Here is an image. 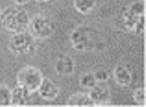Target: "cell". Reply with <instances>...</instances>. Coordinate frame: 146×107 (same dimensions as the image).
<instances>
[{
	"label": "cell",
	"instance_id": "obj_2",
	"mask_svg": "<svg viewBox=\"0 0 146 107\" xmlns=\"http://www.w3.org/2000/svg\"><path fill=\"white\" fill-rule=\"evenodd\" d=\"M69 41L76 51L92 52L98 48V32L90 26L80 25L70 33Z\"/></svg>",
	"mask_w": 146,
	"mask_h": 107
},
{
	"label": "cell",
	"instance_id": "obj_12",
	"mask_svg": "<svg viewBox=\"0 0 146 107\" xmlns=\"http://www.w3.org/2000/svg\"><path fill=\"white\" fill-rule=\"evenodd\" d=\"M67 105L71 106H95L89 95L83 92H79L72 95L68 98Z\"/></svg>",
	"mask_w": 146,
	"mask_h": 107
},
{
	"label": "cell",
	"instance_id": "obj_5",
	"mask_svg": "<svg viewBox=\"0 0 146 107\" xmlns=\"http://www.w3.org/2000/svg\"><path fill=\"white\" fill-rule=\"evenodd\" d=\"M43 79L44 76L41 71L30 65L22 67L16 75L17 85L22 87L31 94L37 92Z\"/></svg>",
	"mask_w": 146,
	"mask_h": 107
},
{
	"label": "cell",
	"instance_id": "obj_1",
	"mask_svg": "<svg viewBox=\"0 0 146 107\" xmlns=\"http://www.w3.org/2000/svg\"><path fill=\"white\" fill-rule=\"evenodd\" d=\"M30 16L28 12L19 5H11L2 10L0 23L2 28L10 33L15 34L23 32L27 30Z\"/></svg>",
	"mask_w": 146,
	"mask_h": 107
},
{
	"label": "cell",
	"instance_id": "obj_20",
	"mask_svg": "<svg viewBox=\"0 0 146 107\" xmlns=\"http://www.w3.org/2000/svg\"><path fill=\"white\" fill-rule=\"evenodd\" d=\"M2 7H1V5H0V15H1V13H2Z\"/></svg>",
	"mask_w": 146,
	"mask_h": 107
},
{
	"label": "cell",
	"instance_id": "obj_11",
	"mask_svg": "<svg viewBox=\"0 0 146 107\" xmlns=\"http://www.w3.org/2000/svg\"><path fill=\"white\" fill-rule=\"evenodd\" d=\"M32 94L27 91L22 87L17 85L13 89H11L10 96V106H21L28 103V100Z\"/></svg>",
	"mask_w": 146,
	"mask_h": 107
},
{
	"label": "cell",
	"instance_id": "obj_14",
	"mask_svg": "<svg viewBox=\"0 0 146 107\" xmlns=\"http://www.w3.org/2000/svg\"><path fill=\"white\" fill-rule=\"evenodd\" d=\"M97 83L98 82L94 77V74L92 72L83 73L80 77V85L86 89H91L96 85Z\"/></svg>",
	"mask_w": 146,
	"mask_h": 107
},
{
	"label": "cell",
	"instance_id": "obj_15",
	"mask_svg": "<svg viewBox=\"0 0 146 107\" xmlns=\"http://www.w3.org/2000/svg\"><path fill=\"white\" fill-rule=\"evenodd\" d=\"M11 89L4 83H0V106H10Z\"/></svg>",
	"mask_w": 146,
	"mask_h": 107
},
{
	"label": "cell",
	"instance_id": "obj_4",
	"mask_svg": "<svg viewBox=\"0 0 146 107\" xmlns=\"http://www.w3.org/2000/svg\"><path fill=\"white\" fill-rule=\"evenodd\" d=\"M55 30L56 26L51 19L44 14H37L30 18L27 32L36 40H44L51 37Z\"/></svg>",
	"mask_w": 146,
	"mask_h": 107
},
{
	"label": "cell",
	"instance_id": "obj_8",
	"mask_svg": "<svg viewBox=\"0 0 146 107\" xmlns=\"http://www.w3.org/2000/svg\"><path fill=\"white\" fill-rule=\"evenodd\" d=\"M55 72L61 77H70L74 72L75 63L74 59L68 54H61L55 62Z\"/></svg>",
	"mask_w": 146,
	"mask_h": 107
},
{
	"label": "cell",
	"instance_id": "obj_3",
	"mask_svg": "<svg viewBox=\"0 0 146 107\" xmlns=\"http://www.w3.org/2000/svg\"><path fill=\"white\" fill-rule=\"evenodd\" d=\"M121 23L129 32L141 35L145 31V4L143 1L128 4L121 14Z\"/></svg>",
	"mask_w": 146,
	"mask_h": 107
},
{
	"label": "cell",
	"instance_id": "obj_16",
	"mask_svg": "<svg viewBox=\"0 0 146 107\" xmlns=\"http://www.w3.org/2000/svg\"><path fill=\"white\" fill-rule=\"evenodd\" d=\"M133 100L135 101L136 104L144 106L145 105V88L141 87V88L136 89L133 91Z\"/></svg>",
	"mask_w": 146,
	"mask_h": 107
},
{
	"label": "cell",
	"instance_id": "obj_18",
	"mask_svg": "<svg viewBox=\"0 0 146 107\" xmlns=\"http://www.w3.org/2000/svg\"><path fill=\"white\" fill-rule=\"evenodd\" d=\"M15 4H16V5H19V6H21V5H25V4H27V3H28L29 2H30V0H11Z\"/></svg>",
	"mask_w": 146,
	"mask_h": 107
},
{
	"label": "cell",
	"instance_id": "obj_6",
	"mask_svg": "<svg viewBox=\"0 0 146 107\" xmlns=\"http://www.w3.org/2000/svg\"><path fill=\"white\" fill-rule=\"evenodd\" d=\"M35 40L27 31L11 34L8 43V49L15 56H23L34 49Z\"/></svg>",
	"mask_w": 146,
	"mask_h": 107
},
{
	"label": "cell",
	"instance_id": "obj_10",
	"mask_svg": "<svg viewBox=\"0 0 146 107\" xmlns=\"http://www.w3.org/2000/svg\"><path fill=\"white\" fill-rule=\"evenodd\" d=\"M113 77L115 82L121 87H127L133 82L132 72L123 65H117L114 68Z\"/></svg>",
	"mask_w": 146,
	"mask_h": 107
},
{
	"label": "cell",
	"instance_id": "obj_9",
	"mask_svg": "<svg viewBox=\"0 0 146 107\" xmlns=\"http://www.w3.org/2000/svg\"><path fill=\"white\" fill-rule=\"evenodd\" d=\"M37 91L39 96L47 101H52L56 100L60 95L59 87L52 80L47 77H44Z\"/></svg>",
	"mask_w": 146,
	"mask_h": 107
},
{
	"label": "cell",
	"instance_id": "obj_13",
	"mask_svg": "<svg viewBox=\"0 0 146 107\" xmlns=\"http://www.w3.org/2000/svg\"><path fill=\"white\" fill-rule=\"evenodd\" d=\"M97 0H74V7L83 15L89 14L96 7Z\"/></svg>",
	"mask_w": 146,
	"mask_h": 107
},
{
	"label": "cell",
	"instance_id": "obj_7",
	"mask_svg": "<svg viewBox=\"0 0 146 107\" xmlns=\"http://www.w3.org/2000/svg\"><path fill=\"white\" fill-rule=\"evenodd\" d=\"M88 95L95 106H107L111 102V91L107 82L97 83Z\"/></svg>",
	"mask_w": 146,
	"mask_h": 107
},
{
	"label": "cell",
	"instance_id": "obj_19",
	"mask_svg": "<svg viewBox=\"0 0 146 107\" xmlns=\"http://www.w3.org/2000/svg\"><path fill=\"white\" fill-rule=\"evenodd\" d=\"M37 3H48L51 0H35Z\"/></svg>",
	"mask_w": 146,
	"mask_h": 107
},
{
	"label": "cell",
	"instance_id": "obj_17",
	"mask_svg": "<svg viewBox=\"0 0 146 107\" xmlns=\"http://www.w3.org/2000/svg\"><path fill=\"white\" fill-rule=\"evenodd\" d=\"M93 74L98 83L108 82V80L110 79V74L105 69H98L95 71Z\"/></svg>",
	"mask_w": 146,
	"mask_h": 107
}]
</instances>
